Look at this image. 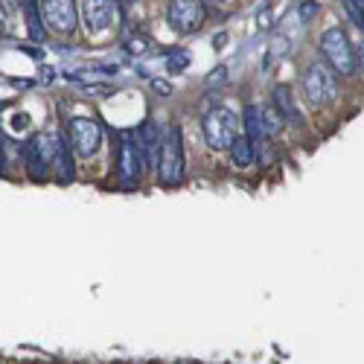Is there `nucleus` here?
<instances>
[{"label":"nucleus","instance_id":"16","mask_svg":"<svg viewBox=\"0 0 364 364\" xmlns=\"http://www.w3.org/2000/svg\"><path fill=\"white\" fill-rule=\"evenodd\" d=\"M274 100H277L280 111H283L286 122H300V120H303V117H300V111L295 108V102H291V93H289L286 85H277V88H274Z\"/></svg>","mask_w":364,"mask_h":364},{"label":"nucleus","instance_id":"20","mask_svg":"<svg viewBox=\"0 0 364 364\" xmlns=\"http://www.w3.org/2000/svg\"><path fill=\"white\" fill-rule=\"evenodd\" d=\"M298 9H300V18H303V21H309V18L315 15V12H318V3H300Z\"/></svg>","mask_w":364,"mask_h":364},{"label":"nucleus","instance_id":"24","mask_svg":"<svg viewBox=\"0 0 364 364\" xmlns=\"http://www.w3.org/2000/svg\"><path fill=\"white\" fill-rule=\"evenodd\" d=\"M358 62H361V70H364V44L358 47Z\"/></svg>","mask_w":364,"mask_h":364},{"label":"nucleus","instance_id":"14","mask_svg":"<svg viewBox=\"0 0 364 364\" xmlns=\"http://www.w3.org/2000/svg\"><path fill=\"white\" fill-rule=\"evenodd\" d=\"M53 170H55V175L64 181V184L73 181V146H67L64 140H62V152H59V158H55Z\"/></svg>","mask_w":364,"mask_h":364},{"label":"nucleus","instance_id":"4","mask_svg":"<svg viewBox=\"0 0 364 364\" xmlns=\"http://www.w3.org/2000/svg\"><path fill=\"white\" fill-rule=\"evenodd\" d=\"M303 91H306V100H309L312 105L332 102L335 93H338L332 70L327 64H309L306 67V73H303Z\"/></svg>","mask_w":364,"mask_h":364},{"label":"nucleus","instance_id":"15","mask_svg":"<svg viewBox=\"0 0 364 364\" xmlns=\"http://www.w3.org/2000/svg\"><path fill=\"white\" fill-rule=\"evenodd\" d=\"M24 12H26V26H30V38L41 44L47 38V30H44V18H41L38 3H26Z\"/></svg>","mask_w":364,"mask_h":364},{"label":"nucleus","instance_id":"11","mask_svg":"<svg viewBox=\"0 0 364 364\" xmlns=\"http://www.w3.org/2000/svg\"><path fill=\"white\" fill-rule=\"evenodd\" d=\"M134 140H137V149H140V158H143L146 170L158 166V161H161V146H163V140L158 137V125H155V122H143V125H140V129L134 131Z\"/></svg>","mask_w":364,"mask_h":364},{"label":"nucleus","instance_id":"12","mask_svg":"<svg viewBox=\"0 0 364 364\" xmlns=\"http://www.w3.org/2000/svg\"><path fill=\"white\" fill-rule=\"evenodd\" d=\"M24 158H26V166H30V172H33L38 181H41V178H47V170H53V166L47 163V158L41 155V149H38V143H35V137H33V143H26Z\"/></svg>","mask_w":364,"mask_h":364},{"label":"nucleus","instance_id":"1","mask_svg":"<svg viewBox=\"0 0 364 364\" xmlns=\"http://www.w3.org/2000/svg\"><path fill=\"white\" fill-rule=\"evenodd\" d=\"M158 181L163 187H178L184 181V146H181V129L170 125L163 134L161 161H158Z\"/></svg>","mask_w":364,"mask_h":364},{"label":"nucleus","instance_id":"8","mask_svg":"<svg viewBox=\"0 0 364 364\" xmlns=\"http://www.w3.org/2000/svg\"><path fill=\"white\" fill-rule=\"evenodd\" d=\"M117 15V3L111 0H82L79 3V18L85 24L88 35H102Z\"/></svg>","mask_w":364,"mask_h":364},{"label":"nucleus","instance_id":"6","mask_svg":"<svg viewBox=\"0 0 364 364\" xmlns=\"http://www.w3.org/2000/svg\"><path fill=\"white\" fill-rule=\"evenodd\" d=\"M143 158H140V149H137V140H134V131H125L120 137V158H117V172H120V181L122 187H137L140 175H143Z\"/></svg>","mask_w":364,"mask_h":364},{"label":"nucleus","instance_id":"19","mask_svg":"<svg viewBox=\"0 0 364 364\" xmlns=\"http://www.w3.org/2000/svg\"><path fill=\"white\" fill-rule=\"evenodd\" d=\"M225 79H228V67H216L213 73H210V79H207V82H210V85H221Z\"/></svg>","mask_w":364,"mask_h":364},{"label":"nucleus","instance_id":"22","mask_svg":"<svg viewBox=\"0 0 364 364\" xmlns=\"http://www.w3.org/2000/svg\"><path fill=\"white\" fill-rule=\"evenodd\" d=\"M85 91H88V93H111L114 88H111V85H88Z\"/></svg>","mask_w":364,"mask_h":364},{"label":"nucleus","instance_id":"3","mask_svg":"<svg viewBox=\"0 0 364 364\" xmlns=\"http://www.w3.org/2000/svg\"><path fill=\"white\" fill-rule=\"evenodd\" d=\"M236 129H239V120L225 108H216L204 117V137L210 149H230L236 140Z\"/></svg>","mask_w":364,"mask_h":364},{"label":"nucleus","instance_id":"13","mask_svg":"<svg viewBox=\"0 0 364 364\" xmlns=\"http://www.w3.org/2000/svg\"><path fill=\"white\" fill-rule=\"evenodd\" d=\"M230 161L239 166V170L251 166V163H254V143H251L248 137H236L233 146H230Z\"/></svg>","mask_w":364,"mask_h":364},{"label":"nucleus","instance_id":"7","mask_svg":"<svg viewBox=\"0 0 364 364\" xmlns=\"http://www.w3.org/2000/svg\"><path fill=\"white\" fill-rule=\"evenodd\" d=\"M41 18H44V26L59 35H70L76 30L79 21V9L70 0H47V3H38Z\"/></svg>","mask_w":364,"mask_h":364},{"label":"nucleus","instance_id":"5","mask_svg":"<svg viewBox=\"0 0 364 364\" xmlns=\"http://www.w3.org/2000/svg\"><path fill=\"white\" fill-rule=\"evenodd\" d=\"M70 146L82 158H93L102 146V125L91 117H73L70 120Z\"/></svg>","mask_w":364,"mask_h":364},{"label":"nucleus","instance_id":"2","mask_svg":"<svg viewBox=\"0 0 364 364\" xmlns=\"http://www.w3.org/2000/svg\"><path fill=\"white\" fill-rule=\"evenodd\" d=\"M320 53L332 62V67L338 70L341 76L356 73V53L349 47V41H347L341 26H327V30L320 33Z\"/></svg>","mask_w":364,"mask_h":364},{"label":"nucleus","instance_id":"21","mask_svg":"<svg viewBox=\"0 0 364 364\" xmlns=\"http://www.w3.org/2000/svg\"><path fill=\"white\" fill-rule=\"evenodd\" d=\"M125 47H129L131 53H143V50H149V44H146V41H129V44H125Z\"/></svg>","mask_w":364,"mask_h":364},{"label":"nucleus","instance_id":"10","mask_svg":"<svg viewBox=\"0 0 364 364\" xmlns=\"http://www.w3.org/2000/svg\"><path fill=\"white\" fill-rule=\"evenodd\" d=\"M280 129V117H274L265 105H248L245 108V131L251 143H260V140L271 137Z\"/></svg>","mask_w":364,"mask_h":364},{"label":"nucleus","instance_id":"18","mask_svg":"<svg viewBox=\"0 0 364 364\" xmlns=\"http://www.w3.org/2000/svg\"><path fill=\"white\" fill-rule=\"evenodd\" d=\"M166 64H170V70H181V67L190 64V55H187L184 50H172L170 59H166Z\"/></svg>","mask_w":364,"mask_h":364},{"label":"nucleus","instance_id":"23","mask_svg":"<svg viewBox=\"0 0 364 364\" xmlns=\"http://www.w3.org/2000/svg\"><path fill=\"white\" fill-rule=\"evenodd\" d=\"M155 88H158V91H161V93H170V91H172V88H170V85H163V82H155Z\"/></svg>","mask_w":364,"mask_h":364},{"label":"nucleus","instance_id":"9","mask_svg":"<svg viewBox=\"0 0 364 364\" xmlns=\"http://www.w3.org/2000/svg\"><path fill=\"white\" fill-rule=\"evenodd\" d=\"M166 18H170V26L175 33L187 35V33H195L199 30V24L204 18V6L195 3V0H175L166 9Z\"/></svg>","mask_w":364,"mask_h":364},{"label":"nucleus","instance_id":"17","mask_svg":"<svg viewBox=\"0 0 364 364\" xmlns=\"http://www.w3.org/2000/svg\"><path fill=\"white\" fill-rule=\"evenodd\" d=\"M344 9H347L349 21H353V24L358 26V30H364V3H353V0H347Z\"/></svg>","mask_w":364,"mask_h":364}]
</instances>
